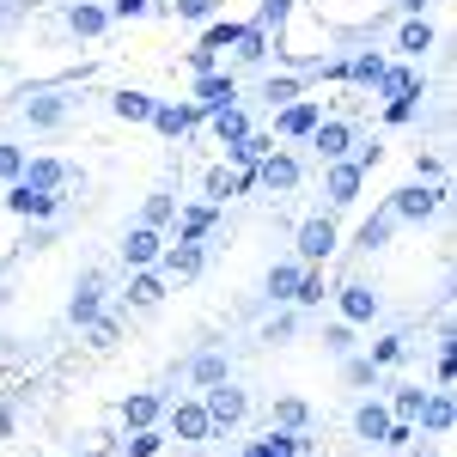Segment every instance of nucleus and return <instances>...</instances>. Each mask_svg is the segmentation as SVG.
<instances>
[{"instance_id":"obj_35","label":"nucleus","mask_w":457,"mask_h":457,"mask_svg":"<svg viewBox=\"0 0 457 457\" xmlns=\"http://www.w3.org/2000/svg\"><path fill=\"white\" fill-rule=\"evenodd\" d=\"M262 98H269V104H293V98H299V86H293V79H269V92H262Z\"/></svg>"},{"instance_id":"obj_16","label":"nucleus","mask_w":457,"mask_h":457,"mask_svg":"<svg viewBox=\"0 0 457 457\" xmlns=\"http://www.w3.org/2000/svg\"><path fill=\"white\" fill-rule=\"evenodd\" d=\"M281 129H287V135H312V129H317V104H287L281 110Z\"/></svg>"},{"instance_id":"obj_42","label":"nucleus","mask_w":457,"mask_h":457,"mask_svg":"<svg viewBox=\"0 0 457 457\" xmlns=\"http://www.w3.org/2000/svg\"><path fill=\"white\" fill-rule=\"evenodd\" d=\"M177 12H183V19H208L213 0H177Z\"/></svg>"},{"instance_id":"obj_47","label":"nucleus","mask_w":457,"mask_h":457,"mask_svg":"<svg viewBox=\"0 0 457 457\" xmlns=\"http://www.w3.org/2000/svg\"><path fill=\"white\" fill-rule=\"evenodd\" d=\"M0 427H6V415H0Z\"/></svg>"},{"instance_id":"obj_41","label":"nucleus","mask_w":457,"mask_h":457,"mask_svg":"<svg viewBox=\"0 0 457 457\" xmlns=\"http://www.w3.org/2000/svg\"><path fill=\"white\" fill-rule=\"evenodd\" d=\"M129 452H135V457H153V452H159V433H146V427H141V433H135V445H129Z\"/></svg>"},{"instance_id":"obj_30","label":"nucleus","mask_w":457,"mask_h":457,"mask_svg":"<svg viewBox=\"0 0 457 457\" xmlns=\"http://www.w3.org/2000/svg\"><path fill=\"white\" fill-rule=\"evenodd\" d=\"M427 403V390H396V421H415Z\"/></svg>"},{"instance_id":"obj_46","label":"nucleus","mask_w":457,"mask_h":457,"mask_svg":"<svg viewBox=\"0 0 457 457\" xmlns=\"http://www.w3.org/2000/svg\"><path fill=\"white\" fill-rule=\"evenodd\" d=\"M403 6H421V0H403Z\"/></svg>"},{"instance_id":"obj_2","label":"nucleus","mask_w":457,"mask_h":457,"mask_svg":"<svg viewBox=\"0 0 457 457\" xmlns=\"http://www.w3.org/2000/svg\"><path fill=\"white\" fill-rule=\"evenodd\" d=\"M19 177H25L31 189H49V195H55V189L68 183V165H62V159H31V165H25Z\"/></svg>"},{"instance_id":"obj_1","label":"nucleus","mask_w":457,"mask_h":457,"mask_svg":"<svg viewBox=\"0 0 457 457\" xmlns=\"http://www.w3.org/2000/svg\"><path fill=\"white\" fill-rule=\"evenodd\" d=\"M329 250H336V226H329V220H305V226H299V256H305V262H323Z\"/></svg>"},{"instance_id":"obj_37","label":"nucleus","mask_w":457,"mask_h":457,"mask_svg":"<svg viewBox=\"0 0 457 457\" xmlns=\"http://www.w3.org/2000/svg\"><path fill=\"white\" fill-rule=\"evenodd\" d=\"M25 171V153L19 146H0V177H19Z\"/></svg>"},{"instance_id":"obj_13","label":"nucleus","mask_w":457,"mask_h":457,"mask_svg":"<svg viewBox=\"0 0 457 457\" xmlns=\"http://www.w3.org/2000/svg\"><path fill=\"white\" fill-rule=\"evenodd\" d=\"M12 213H55V195H49V189H31V183H19V189H12Z\"/></svg>"},{"instance_id":"obj_32","label":"nucleus","mask_w":457,"mask_h":457,"mask_svg":"<svg viewBox=\"0 0 457 457\" xmlns=\"http://www.w3.org/2000/svg\"><path fill=\"white\" fill-rule=\"evenodd\" d=\"M403 49H409V55L433 49V31H427V25H403Z\"/></svg>"},{"instance_id":"obj_19","label":"nucleus","mask_w":457,"mask_h":457,"mask_svg":"<svg viewBox=\"0 0 457 457\" xmlns=\"http://www.w3.org/2000/svg\"><path fill=\"white\" fill-rule=\"evenodd\" d=\"M213 129H220V141H245L250 129H245V116L226 104V110H213Z\"/></svg>"},{"instance_id":"obj_20","label":"nucleus","mask_w":457,"mask_h":457,"mask_svg":"<svg viewBox=\"0 0 457 457\" xmlns=\"http://www.w3.org/2000/svg\"><path fill=\"white\" fill-rule=\"evenodd\" d=\"M25 116H31L37 129H55V122H62V98H31V104H25Z\"/></svg>"},{"instance_id":"obj_14","label":"nucleus","mask_w":457,"mask_h":457,"mask_svg":"<svg viewBox=\"0 0 457 457\" xmlns=\"http://www.w3.org/2000/svg\"><path fill=\"white\" fill-rule=\"evenodd\" d=\"M317 153L323 159H342L348 153V122H317Z\"/></svg>"},{"instance_id":"obj_12","label":"nucleus","mask_w":457,"mask_h":457,"mask_svg":"<svg viewBox=\"0 0 457 457\" xmlns=\"http://www.w3.org/2000/svg\"><path fill=\"white\" fill-rule=\"evenodd\" d=\"M360 171H366V165H329V202H353Z\"/></svg>"},{"instance_id":"obj_29","label":"nucleus","mask_w":457,"mask_h":457,"mask_svg":"<svg viewBox=\"0 0 457 457\" xmlns=\"http://www.w3.org/2000/svg\"><path fill=\"white\" fill-rule=\"evenodd\" d=\"M220 378H226V360L220 353H202L195 360V385H220Z\"/></svg>"},{"instance_id":"obj_43","label":"nucleus","mask_w":457,"mask_h":457,"mask_svg":"<svg viewBox=\"0 0 457 457\" xmlns=\"http://www.w3.org/2000/svg\"><path fill=\"white\" fill-rule=\"evenodd\" d=\"M287 19V0H262V19H256V25H281Z\"/></svg>"},{"instance_id":"obj_36","label":"nucleus","mask_w":457,"mask_h":457,"mask_svg":"<svg viewBox=\"0 0 457 457\" xmlns=\"http://www.w3.org/2000/svg\"><path fill=\"white\" fill-rule=\"evenodd\" d=\"M372 360H378V366H396V360H403V336H390V342H378V348H372Z\"/></svg>"},{"instance_id":"obj_33","label":"nucleus","mask_w":457,"mask_h":457,"mask_svg":"<svg viewBox=\"0 0 457 457\" xmlns=\"http://www.w3.org/2000/svg\"><path fill=\"white\" fill-rule=\"evenodd\" d=\"M353 79H366V86H378V73H385V62H378V55H360V62H353Z\"/></svg>"},{"instance_id":"obj_40","label":"nucleus","mask_w":457,"mask_h":457,"mask_svg":"<svg viewBox=\"0 0 457 457\" xmlns=\"http://www.w3.org/2000/svg\"><path fill=\"white\" fill-rule=\"evenodd\" d=\"M275 415H281V427H305V403H293V396H287Z\"/></svg>"},{"instance_id":"obj_22","label":"nucleus","mask_w":457,"mask_h":457,"mask_svg":"<svg viewBox=\"0 0 457 457\" xmlns=\"http://www.w3.org/2000/svg\"><path fill=\"white\" fill-rule=\"evenodd\" d=\"M293 287H299V269H293V262H275V269H269V293H275V299H293Z\"/></svg>"},{"instance_id":"obj_45","label":"nucleus","mask_w":457,"mask_h":457,"mask_svg":"<svg viewBox=\"0 0 457 457\" xmlns=\"http://www.w3.org/2000/svg\"><path fill=\"white\" fill-rule=\"evenodd\" d=\"M116 12H122V19H135V12H146V0H116Z\"/></svg>"},{"instance_id":"obj_3","label":"nucleus","mask_w":457,"mask_h":457,"mask_svg":"<svg viewBox=\"0 0 457 457\" xmlns=\"http://www.w3.org/2000/svg\"><path fill=\"white\" fill-rule=\"evenodd\" d=\"M202 409H208V421H238V415H245V396H238V390H226V378H220V385L208 390V403H202Z\"/></svg>"},{"instance_id":"obj_38","label":"nucleus","mask_w":457,"mask_h":457,"mask_svg":"<svg viewBox=\"0 0 457 457\" xmlns=\"http://www.w3.org/2000/svg\"><path fill=\"white\" fill-rule=\"evenodd\" d=\"M165 220H171V195H153L146 202V226H165Z\"/></svg>"},{"instance_id":"obj_31","label":"nucleus","mask_w":457,"mask_h":457,"mask_svg":"<svg viewBox=\"0 0 457 457\" xmlns=\"http://www.w3.org/2000/svg\"><path fill=\"white\" fill-rule=\"evenodd\" d=\"M153 415H159V396H129V421L135 427H146Z\"/></svg>"},{"instance_id":"obj_26","label":"nucleus","mask_w":457,"mask_h":457,"mask_svg":"<svg viewBox=\"0 0 457 457\" xmlns=\"http://www.w3.org/2000/svg\"><path fill=\"white\" fill-rule=\"evenodd\" d=\"M390 220H396V213H378V220H366V226H360V245L366 250H378L390 238Z\"/></svg>"},{"instance_id":"obj_44","label":"nucleus","mask_w":457,"mask_h":457,"mask_svg":"<svg viewBox=\"0 0 457 457\" xmlns=\"http://www.w3.org/2000/svg\"><path fill=\"white\" fill-rule=\"evenodd\" d=\"M287 336H293V317H275V323H269V336H262V342H287Z\"/></svg>"},{"instance_id":"obj_34","label":"nucleus","mask_w":457,"mask_h":457,"mask_svg":"<svg viewBox=\"0 0 457 457\" xmlns=\"http://www.w3.org/2000/svg\"><path fill=\"white\" fill-rule=\"evenodd\" d=\"M293 299H299V305H317V299H323V281H317V275H299Z\"/></svg>"},{"instance_id":"obj_15","label":"nucleus","mask_w":457,"mask_h":457,"mask_svg":"<svg viewBox=\"0 0 457 457\" xmlns=\"http://www.w3.org/2000/svg\"><path fill=\"white\" fill-rule=\"evenodd\" d=\"M342 312H348V323H366V317L378 312V299L366 287H342Z\"/></svg>"},{"instance_id":"obj_21","label":"nucleus","mask_w":457,"mask_h":457,"mask_svg":"<svg viewBox=\"0 0 457 457\" xmlns=\"http://www.w3.org/2000/svg\"><path fill=\"white\" fill-rule=\"evenodd\" d=\"M129 299H135V305H159V299H165L159 275H135V281H129Z\"/></svg>"},{"instance_id":"obj_5","label":"nucleus","mask_w":457,"mask_h":457,"mask_svg":"<svg viewBox=\"0 0 457 457\" xmlns=\"http://www.w3.org/2000/svg\"><path fill=\"white\" fill-rule=\"evenodd\" d=\"M262 183H269V189H275V195H287V189H293V183H299V165H293V159H281V153H269V159H262Z\"/></svg>"},{"instance_id":"obj_24","label":"nucleus","mask_w":457,"mask_h":457,"mask_svg":"<svg viewBox=\"0 0 457 457\" xmlns=\"http://www.w3.org/2000/svg\"><path fill=\"white\" fill-rule=\"evenodd\" d=\"M232 43H238V62H262V25H245Z\"/></svg>"},{"instance_id":"obj_27","label":"nucleus","mask_w":457,"mask_h":457,"mask_svg":"<svg viewBox=\"0 0 457 457\" xmlns=\"http://www.w3.org/2000/svg\"><path fill=\"white\" fill-rule=\"evenodd\" d=\"M73 31L98 37V31H104V12H98V6H73Z\"/></svg>"},{"instance_id":"obj_9","label":"nucleus","mask_w":457,"mask_h":457,"mask_svg":"<svg viewBox=\"0 0 457 457\" xmlns=\"http://www.w3.org/2000/svg\"><path fill=\"white\" fill-rule=\"evenodd\" d=\"M433 208H439V189H403V195H396V213H403V220H427Z\"/></svg>"},{"instance_id":"obj_28","label":"nucleus","mask_w":457,"mask_h":457,"mask_svg":"<svg viewBox=\"0 0 457 457\" xmlns=\"http://www.w3.org/2000/svg\"><path fill=\"white\" fill-rule=\"evenodd\" d=\"M208 226H213V213H208V208H189V213H183V245H195Z\"/></svg>"},{"instance_id":"obj_25","label":"nucleus","mask_w":457,"mask_h":457,"mask_svg":"<svg viewBox=\"0 0 457 457\" xmlns=\"http://www.w3.org/2000/svg\"><path fill=\"white\" fill-rule=\"evenodd\" d=\"M116 116H135L141 122V116H153V98L146 92H116Z\"/></svg>"},{"instance_id":"obj_23","label":"nucleus","mask_w":457,"mask_h":457,"mask_svg":"<svg viewBox=\"0 0 457 457\" xmlns=\"http://www.w3.org/2000/svg\"><path fill=\"white\" fill-rule=\"evenodd\" d=\"M245 183H250V177H232V171H208V195H213V202H226V195H238Z\"/></svg>"},{"instance_id":"obj_6","label":"nucleus","mask_w":457,"mask_h":457,"mask_svg":"<svg viewBox=\"0 0 457 457\" xmlns=\"http://www.w3.org/2000/svg\"><path fill=\"white\" fill-rule=\"evenodd\" d=\"M195 98H202V110H226L232 98H238V86H232V79H220V73H202Z\"/></svg>"},{"instance_id":"obj_39","label":"nucleus","mask_w":457,"mask_h":457,"mask_svg":"<svg viewBox=\"0 0 457 457\" xmlns=\"http://www.w3.org/2000/svg\"><path fill=\"white\" fill-rule=\"evenodd\" d=\"M323 342H329V353H348V348H353L348 323H336V329H323Z\"/></svg>"},{"instance_id":"obj_18","label":"nucleus","mask_w":457,"mask_h":457,"mask_svg":"<svg viewBox=\"0 0 457 457\" xmlns=\"http://www.w3.org/2000/svg\"><path fill=\"white\" fill-rule=\"evenodd\" d=\"M421 421L433 427V433H445V427H452V396H427V403H421Z\"/></svg>"},{"instance_id":"obj_7","label":"nucleus","mask_w":457,"mask_h":457,"mask_svg":"<svg viewBox=\"0 0 457 457\" xmlns=\"http://www.w3.org/2000/svg\"><path fill=\"white\" fill-rule=\"evenodd\" d=\"M171 427L183 433V439H208V433H213V421H208V409H202V403H183V409L171 415Z\"/></svg>"},{"instance_id":"obj_17","label":"nucleus","mask_w":457,"mask_h":457,"mask_svg":"<svg viewBox=\"0 0 457 457\" xmlns=\"http://www.w3.org/2000/svg\"><path fill=\"white\" fill-rule=\"evenodd\" d=\"M165 269H171V275H183V281H189V275H195V269H202V250H195V245H177L171 256H165Z\"/></svg>"},{"instance_id":"obj_11","label":"nucleus","mask_w":457,"mask_h":457,"mask_svg":"<svg viewBox=\"0 0 457 457\" xmlns=\"http://www.w3.org/2000/svg\"><path fill=\"white\" fill-rule=\"evenodd\" d=\"M153 122H159V135H183L195 122V110L189 104H153Z\"/></svg>"},{"instance_id":"obj_8","label":"nucleus","mask_w":457,"mask_h":457,"mask_svg":"<svg viewBox=\"0 0 457 457\" xmlns=\"http://www.w3.org/2000/svg\"><path fill=\"white\" fill-rule=\"evenodd\" d=\"M353 427H360V439H372V445H385V433H390V409H378V403H366V409L353 415Z\"/></svg>"},{"instance_id":"obj_10","label":"nucleus","mask_w":457,"mask_h":457,"mask_svg":"<svg viewBox=\"0 0 457 457\" xmlns=\"http://www.w3.org/2000/svg\"><path fill=\"white\" fill-rule=\"evenodd\" d=\"M122 256H129L135 269H141V262H153V256H159V226H141V232H129Z\"/></svg>"},{"instance_id":"obj_4","label":"nucleus","mask_w":457,"mask_h":457,"mask_svg":"<svg viewBox=\"0 0 457 457\" xmlns=\"http://www.w3.org/2000/svg\"><path fill=\"white\" fill-rule=\"evenodd\" d=\"M98 299H104V275L92 269V275L79 281V293H73V323H92V317H98Z\"/></svg>"}]
</instances>
